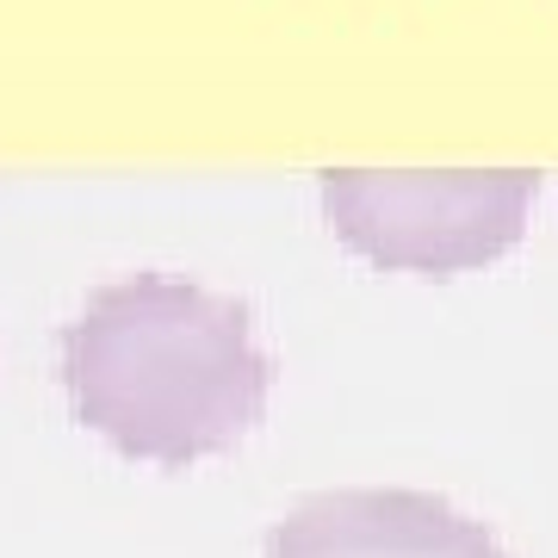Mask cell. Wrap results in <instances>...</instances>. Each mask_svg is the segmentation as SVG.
Masks as SVG:
<instances>
[{"label":"cell","mask_w":558,"mask_h":558,"mask_svg":"<svg viewBox=\"0 0 558 558\" xmlns=\"http://www.w3.org/2000/svg\"><path fill=\"white\" fill-rule=\"evenodd\" d=\"M323 218L341 248L385 274L453 279L509 255L527 230L539 174L534 168H453V174H379L329 168L317 174Z\"/></svg>","instance_id":"cell-2"},{"label":"cell","mask_w":558,"mask_h":558,"mask_svg":"<svg viewBox=\"0 0 558 558\" xmlns=\"http://www.w3.org/2000/svg\"><path fill=\"white\" fill-rule=\"evenodd\" d=\"M260 558H509L502 539L428 490H317L274 521Z\"/></svg>","instance_id":"cell-3"},{"label":"cell","mask_w":558,"mask_h":558,"mask_svg":"<svg viewBox=\"0 0 558 558\" xmlns=\"http://www.w3.org/2000/svg\"><path fill=\"white\" fill-rule=\"evenodd\" d=\"M62 391L81 428L149 465H199L255 435L274 360L242 299L168 274L87 292L62 323Z\"/></svg>","instance_id":"cell-1"}]
</instances>
